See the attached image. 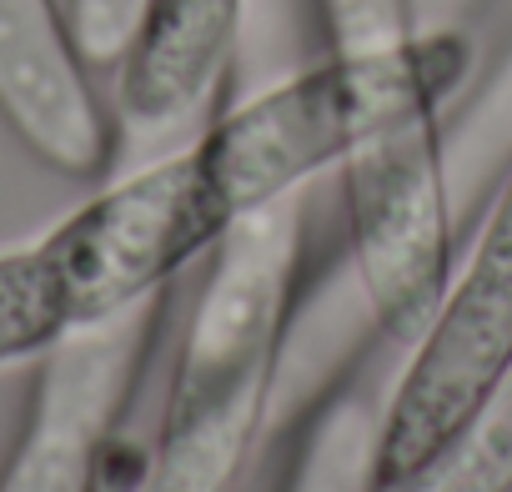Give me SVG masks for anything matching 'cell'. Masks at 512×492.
I'll list each match as a JSON object with an SVG mask.
<instances>
[{
	"label": "cell",
	"mask_w": 512,
	"mask_h": 492,
	"mask_svg": "<svg viewBox=\"0 0 512 492\" xmlns=\"http://www.w3.org/2000/svg\"><path fill=\"white\" fill-rule=\"evenodd\" d=\"M302 196L241 221L216 252L181 337L136 492H236L262 442L297 302Z\"/></svg>",
	"instance_id": "6da1fadb"
},
{
	"label": "cell",
	"mask_w": 512,
	"mask_h": 492,
	"mask_svg": "<svg viewBox=\"0 0 512 492\" xmlns=\"http://www.w3.org/2000/svg\"><path fill=\"white\" fill-rule=\"evenodd\" d=\"M141 16V0H71V26L91 66H116Z\"/></svg>",
	"instance_id": "52a82bcc"
},
{
	"label": "cell",
	"mask_w": 512,
	"mask_h": 492,
	"mask_svg": "<svg viewBox=\"0 0 512 492\" xmlns=\"http://www.w3.org/2000/svg\"><path fill=\"white\" fill-rule=\"evenodd\" d=\"M0 116L36 161L91 181L116 156V111L91 86V56L61 0H0Z\"/></svg>",
	"instance_id": "277c9868"
},
{
	"label": "cell",
	"mask_w": 512,
	"mask_h": 492,
	"mask_svg": "<svg viewBox=\"0 0 512 492\" xmlns=\"http://www.w3.org/2000/svg\"><path fill=\"white\" fill-rule=\"evenodd\" d=\"M467 6L472 0H412V16L417 26H457Z\"/></svg>",
	"instance_id": "ba28073f"
},
{
	"label": "cell",
	"mask_w": 512,
	"mask_h": 492,
	"mask_svg": "<svg viewBox=\"0 0 512 492\" xmlns=\"http://www.w3.org/2000/svg\"><path fill=\"white\" fill-rule=\"evenodd\" d=\"M397 492H512V362L457 427L447 452Z\"/></svg>",
	"instance_id": "8992f818"
},
{
	"label": "cell",
	"mask_w": 512,
	"mask_h": 492,
	"mask_svg": "<svg viewBox=\"0 0 512 492\" xmlns=\"http://www.w3.org/2000/svg\"><path fill=\"white\" fill-rule=\"evenodd\" d=\"M226 236L231 226L221 221L191 151L181 146L61 216L41 236V252L51 257L81 332L161 302L166 287L191 262L211 257Z\"/></svg>",
	"instance_id": "3957f363"
},
{
	"label": "cell",
	"mask_w": 512,
	"mask_h": 492,
	"mask_svg": "<svg viewBox=\"0 0 512 492\" xmlns=\"http://www.w3.org/2000/svg\"><path fill=\"white\" fill-rule=\"evenodd\" d=\"M512 362V166L472 236V252L452 267L447 292L417 332L382 422L367 437L362 492H397L417 482L487 397Z\"/></svg>",
	"instance_id": "7a4b0ae2"
},
{
	"label": "cell",
	"mask_w": 512,
	"mask_h": 492,
	"mask_svg": "<svg viewBox=\"0 0 512 492\" xmlns=\"http://www.w3.org/2000/svg\"><path fill=\"white\" fill-rule=\"evenodd\" d=\"M76 332L71 302L41 241L0 252V367L51 357Z\"/></svg>",
	"instance_id": "5b68a950"
}]
</instances>
